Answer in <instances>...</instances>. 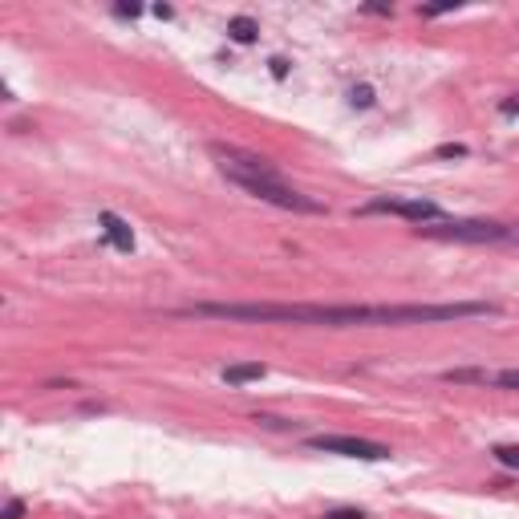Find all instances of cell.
Listing matches in <instances>:
<instances>
[{
	"label": "cell",
	"mask_w": 519,
	"mask_h": 519,
	"mask_svg": "<svg viewBox=\"0 0 519 519\" xmlns=\"http://www.w3.org/2000/svg\"><path fill=\"white\" fill-rule=\"evenodd\" d=\"M321 519H366V511H357V507H337V511H325Z\"/></svg>",
	"instance_id": "cell-13"
},
{
	"label": "cell",
	"mask_w": 519,
	"mask_h": 519,
	"mask_svg": "<svg viewBox=\"0 0 519 519\" xmlns=\"http://www.w3.org/2000/svg\"><path fill=\"white\" fill-rule=\"evenodd\" d=\"M487 386H495V390H519V369H499V373L487 378Z\"/></svg>",
	"instance_id": "cell-9"
},
{
	"label": "cell",
	"mask_w": 519,
	"mask_h": 519,
	"mask_svg": "<svg viewBox=\"0 0 519 519\" xmlns=\"http://www.w3.org/2000/svg\"><path fill=\"white\" fill-rule=\"evenodd\" d=\"M308 446H313V450H325V455L361 458V463H381V458H390V446L369 443V438H353V434H308Z\"/></svg>",
	"instance_id": "cell-4"
},
{
	"label": "cell",
	"mask_w": 519,
	"mask_h": 519,
	"mask_svg": "<svg viewBox=\"0 0 519 519\" xmlns=\"http://www.w3.org/2000/svg\"><path fill=\"white\" fill-rule=\"evenodd\" d=\"M256 422H260V426H268V430H296V422H284V418H268V414H256Z\"/></svg>",
	"instance_id": "cell-12"
},
{
	"label": "cell",
	"mask_w": 519,
	"mask_h": 519,
	"mask_svg": "<svg viewBox=\"0 0 519 519\" xmlns=\"http://www.w3.org/2000/svg\"><path fill=\"white\" fill-rule=\"evenodd\" d=\"M503 304L491 301H450V304H236V301H195L178 317L256 321V325H317V329H369V325H443L467 317H499Z\"/></svg>",
	"instance_id": "cell-1"
},
{
	"label": "cell",
	"mask_w": 519,
	"mask_h": 519,
	"mask_svg": "<svg viewBox=\"0 0 519 519\" xmlns=\"http://www.w3.org/2000/svg\"><path fill=\"white\" fill-rule=\"evenodd\" d=\"M357 216H398L410 223H443V207L434 199H402V195H378L357 207Z\"/></svg>",
	"instance_id": "cell-3"
},
{
	"label": "cell",
	"mask_w": 519,
	"mask_h": 519,
	"mask_svg": "<svg viewBox=\"0 0 519 519\" xmlns=\"http://www.w3.org/2000/svg\"><path fill=\"white\" fill-rule=\"evenodd\" d=\"M467 146H463V142H443V146H438V151H434V158H467Z\"/></svg>",
	"instance_id": "cell-11"
},
{
	"label": "cell",
	"mask_w": 519,
	"mask_h": 519,
	"mask_svg": "<svg viewBox=\"0 0 519 519\" xmlns=\"http://www.w3.org/2000/svg\"><path fill=\"white\" fill-rule=\"evenodd\" d=\"M458 4H434V9H422V16H443V13H455Z\"/></svg>",
	"instance_id": "cell-18"
},
{
	"label": "cell",
	"mask_w": 519,
	"mask_h": 519,
	"mask_svg": "<svg viewBox=\"0 0 519 519\" xmlns=\"http://www.w3.org/2000/svg\"><path fill=\"white\" fill-rule=\"evenodd\" d=\"M349 106H357V110L373 106V86H353L349 89Z\"/></svg>",
	"instance_id": "cell-10"
},
{
	"label": "cell",
	"mask_w": 519,
	"mask_h": 519,
	"mask_svg": "<svg viewBox=\"0 0 519 519\" xmlns=\"http://www.w3.org/2000/svg\"><path fill=\"white\" fill-rule=\"evenodd\" d=\"M414 231L422 240L446 243H519V223H499V219H443V223H422Z\"/></svg>",
	"instance_id": "cell-2"
},
{
	"label": "cell",
	"mask_w": 519,
	"mask_h": 519,
	"mask_svg": "<svg viewBox=\"0 0 519 519\" xmlns=\"http://www.w3.org/2000/svg\"><path fill=\"white\" fill-rule=\"evenodd\" d=\"M491 458L499 463V467H507V470H519V446H511V443L491 446Z\"/></svg>",
	"instance_id": "cell-8"
},
{
	"label": "cell",
	"mask_w": 519,
	"mask_h": 519,
	"mask_svg": "<svg viewBox=\"0 0 519 519\" xmlns=\"http://www.w3.org/2000/svg\"><path fill=\"white\" fill-rule=\"evenodd\" d=\"M272 77H276V81H284V77H288V61H284V57H272Z\"/></svg>",
	"instance_id": "cell-16"
},
{
	"label": "cell",
	"mask_w": 519,
	"mask_h": 519,
	"mask_svg": "<svg viewBox=\"0 0 519 519\" xmlns=\"http://www.w3.org/2000/svg\"><path fill=\"white\" fill-rule=\"evenodd\" d=\"M499 114H503V118H519V94H511V98L499 101Z\"/></svg>",
	"instance_id": "cell-14"
},
{
	"label": "cell",
	"mask_w": 519,
	"mask_h": 519,
	"mask_svg": "<svg viewBox=\"0 0 519 519\" xmlns=\"http://www.w3.org/2000/svg\"><path fill=\"white\" fill-rule=\"evenodd\" d=\"M366 13H373V16H393V9H390V4H366Z\"/></svg>",
	"instance_id": "cell-19"
},
{
	"label": "cell",
	"mask_w": 519,
	"mask_h": 519,
	"mask_svg": "<svg viewBox=\"0 0 519 519\" xmlns=\"http://www.w3.org/2000/svg\"><path fill=\"white\" fill-rule=\"evenodd\" d=\"M114 13H118V16H126V21H134L142 9H138V4H114Z\"/></svg>",
	"instance_id": "cell-17"
},
{
	"label": "cell",
	"mask_w": 519,
	"mask_h": 519,
	"mask_svg": "<svg viewBox=\"0 0 519 519\" xmlns=\"http://www.w3.org/2000/svg\"><path fill=\"white\" fill-rule=\"evenodd\" d=\"M98 223H101V231H106V240L114 243L118 252H134V231H130V223L122 216H114V211H101Z\"/></svg>",
	"instance_id": "cell-5"
},
{
	"label": "cell",
	"mask_w": 519,
	"mask_h": 519,
	"mask_svg": "<svg viewBox=\"0 0 519 519\" xmlns=\"http://www.w3.org/2000/svg\"><path fill=\"white\" fill-rule=\"evenodd\" d=\"M154 16H158V21H171V16H175V9H171V4H154Z\"/></svg>",
	"instance_id": "cell-20"
},
{
	"label": "cell",
	"mask_w": 519,
	"mask_h": 519,
	"mask_svg": "<svg viewBox=\"0 0 519 519\" xmlns=\"http://www.w3.org/2000/svg\"><path fill=\"white\" fill-rule=\"evenodd\" d=\"M228 37L236 41V45H252V41L260 37V25H256L252 16H231L228 21Z\"/></svg>",
	"instance_id": "cell-7"
},
{
	"label": "cell",
	"mask_w": 519,
	"mask_h": 519,
	"mask_svg": "<svg viewBox=\"0 0 519 519\" xmlns=\"http://www.w3.org/2000/svg\"><path fill=\"white\" fill-rule=\"evenodd\" d=\"M223 386H248V381H260L268 378V366H260V361H236V366H223Z\"/></svg>",
	"instance_id": "cell-6"
},
{
	"label": "cell",
	"mask_w": 519,
	"mask_h": 519,
	"mask_svg": "<svg viewBox=\"0 0 519 519\" xmlns=\"http://www.w3.org/2000/svg\"><path fill=\"white\" fill-rule=\"evenodd\" d=\"M25 515V499H9L4 503V519H21Z\"/></svg>",
	"instance_id": "cell-15"
}]
</instances>
